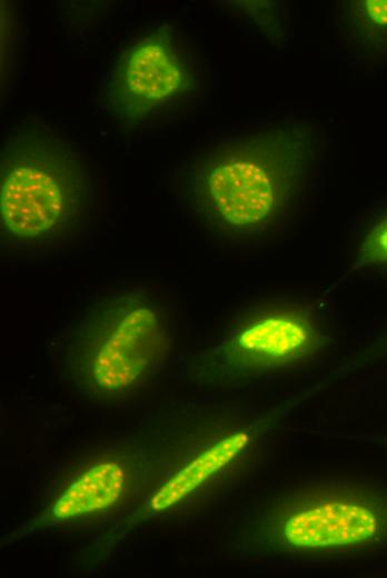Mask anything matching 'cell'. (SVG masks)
I'll list each match as a JSON object with an SVG mask.
<instances>
[{"label":"cell","mask_w":387,"mask_h":578,"mask_svg":"<svg viewBox=\"0 0 387 578\" xmlns=\"http://www.w3.org/2000/svg\"><path fill=\"white\" fill-rule=\"evenodd\" d=\"M346 21L349 42L357 53L387 54V0L351 1Z\"/></svg>","instance_id":"cell-9"},{"label":"cell","mask_w":387,"mask_h":578,"mask_svg":"<svg viewBox=\"0 0 387 578\" xmlns=\"http://www.w3.org/2000/svg\"><path fill=\"white\" fill-rule=\"evenodd\" d=\"M364 268L387 269V210L375 218L366 229L351 267L335 285Z\"/></svg>","instance_id":"cell-10"},{"label":"cell","mask_w":387,"mask_h":578,"mask_svg":"<svg viewBox=\"0 0 387 578\" xmlns=\"http://www.w3.org/2000/svg\"><path fill=\"white\" fill-rule=\"evenodd\" d=\"M125 486L126 474L118 462L96 464L59 496L49 511V518L61 521L105 510L120 499Z\"/></svg>","instance_id":"cell-7"},{"label":"cell","mask_w":387,"mask_h":578,"mask_svg":"<svg viewBox=\"0 0 387 578\" xmlns=\"http://www.w3.org/2000/svg\"><path fill=\"white\" fill-rule=\"evenodd\" d=\"M326 138L317 126L297 119L219 137L185 165L186 206L229 240L277 236L299 212Z\"/></svg>","instance_id":"cell-1"},{"label":"cell","mask_w":387,"mask_h":578,"mask_svg":"<svg viewBox=\"0 0 387 578\" xmlns=\"http://www.w3.org/2000/svg\"><path fill=\"white\" fill-rule=\"evenodd\" d=\"M207 76L201 58L172 24L138 31L116 52L103 78L111 118L135 130L173 119L201 101Z\"/></svg>","instance_id":"cell-5"},{"label":"cell","mask_w":387,"mask_h":578,"mask_svg":"<svg viewBox=\"0 0 387 578\" xmlns=\"http://www.w3.org/2000/svg\"><path fill=\"white\" fill-rule=\"evenodd\" d=\"M92 191L88 161L71 140L36 119L17 123L1 150L2 243L27 252L66 247L90 219Z\"/></svg>","instance_id":"cell-2"},{"label":"cell","mask_w":387,"mask_h":578,"mask_svg":"<svg viewBox=\"0 0 387 578\" xmlns=\"http://www.w3.org/2000/svg\"><path fill=\"white\" fill-rule=\"evenodd\" d=\"M256 540L271 552H319L387 541V489L354 480L308 482L275 497Z\"/></svg>","instance_id":"cell-4"},{"label":"cell","mask_w":387,"mask_h":578,"mask_svg":"<svg viewBox=\"0 0 387 578\" xmlns=\"http://www.w3.org/2000/svg\"><path fill=\"white\" fill-rule=\"evenodd\" d=\"M326 333L316 309L294 300L257 305L231 325L208 352L205 367L219 379L258 377L306 360Z\"/></svg>","instance_id":"cell-6"},{"label":"cell","mask_w":387,"mask_h":578,"mask_svg":"<svg viewBox=\"0 0 387 578\" xmlns=\"http://www.w3.org/2000/svg\"><path fill=\"white\" fill-rule=\"evenodd\" d=\"M251 441L252 434L240 430L207 448L161 486L150 500V509L161 511L181 501L232 461Z\"/></svg>","instance_id":"cell-8"},{"label":"cell","mask_w":387,"mask_h":578,"mask_svg":"<svg viewBox=\"0 0 387 578\" xmlns=\"http://www.w3.org/2000/svg\"><path fill=\"white\" fill-rule=\"evenodd\" d=\"M167 346L161 303L146 290L131 289L107 296L87 311L76 329L69 361L85 389L116 397L151 377Z\"/></svg>","instance_id":"cell-3"}]
</instances>
